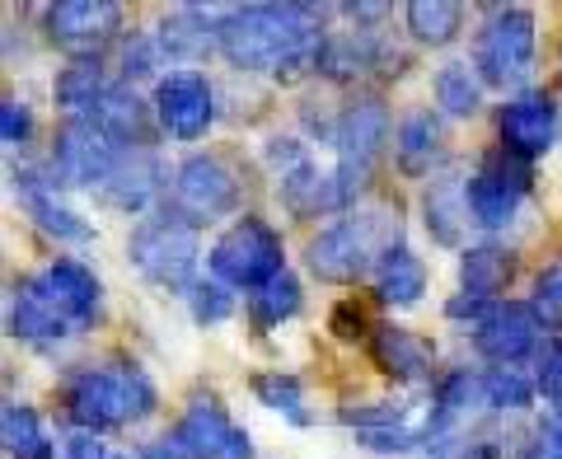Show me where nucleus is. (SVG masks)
<instances>
[{"label":"nucleus","instance_id":"1","mask_svg":"<svg viewBox=\"0 0 562 459\" xmlns=\"http://www.w3.org/2000/svg\"><path fill=\"white\" fill-rule=\"evenodd\" d=\"M221 57L239 70H272L277 80H295L319 70V10L310 5H235L216 29Z\"/></svg>","mask_w":562,"mask_h":459},{"label":"nucleus","instance_id":"2","mask_svg":"<svg viewBox=\"0 0 562 459\" xmlns=\"http://www.w3.org/2000/svg\"><path fill=\"white\" fill-rule=\"evenodd\" d=\"M394 249H398V211L371 206V211H351V216L319 229L305 249V262L319 281L347 287V281L380 268L384 254H394Z\"/></svg>","mask_w":562,"mask_h":459},{"label":"nucleus","instance_id":"3","mask_svg":"<svg viewBox=\"0 0 562 459\" xmlns=\"http://www.w3.org/2000/svg\"><path fill=\"white\" fill-rule=\"evenodd\" d=\"M66 413L80 432H117L155 413V384L136 366H85L66 380Z\"/></svg>","mask_w":562,"mask_h":459},{"label":"nucleus","instance_id":"4","mask_svg":"<svg viewBox=\"0 0 562 459\" xmlns=\"http://www.w3.org/2000/svg\"><path fill=\"white\" fill-rule=\"evenodd\" d=\"M127 258L132 268L155 281V287L165 291H192L198 281H192V272H198V258H202V239H198V225H192L188 216H150L140 221L132 229L127 239Z\"/></svg>","mask_w":562,"mask_h":459},{"label":"nucleus","instance_id":"5","mask_svg":"<svg viewBox=\"0 0 562 459\" xmlns=\"http://www.w3.org/2000/svg\"><path fill=\"white\" fill-rule=\"evenodd\" d=\"M281 235L262 221V216H239L225 235L211 244V277L221 281V287H239V291H262L268 281H277L281 272Z\"/></svg>","mask_w":562,"mask_h":459},{"label":"nucleus","instance_id":"6","mask_svg":"<svg viewBox=\"0 0 562 459\" xmlns=\"http://www.w3.org/2000/svg\"><path fill=\"white\" fill-rule=\"evenodd\" d=\"M473 70L492 90H512L535 70V14L525 5H502L473 38Z\"/></svg>","mask_w":562,"mask_h":459},{"label":"nucleus","instance_id":"7","mask_svg":"<svg viewBox=\"0 0 562 459\" xmlns=\"http://www.w3.org/2000/svg\"><path fill=\"white\" fill-rule=\"evenodd\" d=\"M384 141H390V113H384V103L380 99L347 103L342 117H338V127H333V150H338V165H333V173H338L347 202H357L361 183L371 179Z\"/></svg>","mask_w":562,"mask_h":459},{"label":"nucleus","instance_id":"8","mask_svg":"<svg viewBox=\"0 0 562 459\" xmlns=\"http://www.w3.org/2000/svg\"><path fill=\"white\" fill-rule=\"evenodd\" d=\"M530 198V165L512 150H492L469 173V216L483 229H502L516 221L520 202Z\"/></svg>","mask_w":562,"mask_h":459},{"label":"nucleus","instance_id":"9","mask_svg":"<svg viewBox=\"0 0 562 459\" xmlns=\"http://www.w3.org/2000/svg\"><path fill=\"white\" fill-rule=\"evenodd\" d=\"M117 141L109 132H99L94 122H70L57 132V141H52V179L66 183V188H90L99 192L103 183H109V173L117 169L122 160Z\"/></svg>","mask_w":562,"mask_h":459},{"label":"nucleus","instance_id":"10","mask_svg":"<svg viewBox=\"0 0 562 459\" xmlns=\"http://www.w3.org/2000/svg\"><path fill=\"white\" fill-rule=\"evenodd\" d=\"M169 446L179 459H254V440L235 427L216 399H192L188 413L169 427Z\"/></svg>","mask_w":562,"mask_h":459},{"label":"nucleus","instance_id":"11","mask_svg":"<svg viewBox=\"0 0 562 459\" xmlns=\"http://www.w3.org/2000/svg\"><path fill=\"white\" fill-rule=\"evenodd\" d=\"M43 29L61 52H70L80 61H94L103 43L117 38L122 5H113V0H61V5L43 10Z\"/></svg>","mask_w":562,"mask_h":459},{"label":"nucleus","instance_id":"12","mask_svg":"<svg viewBox=\"0 0 562 459\" xmlns=\"http://www.w3.org/2000/svg\"><path fill=\"white\" fill-rule=\"evenodd\" d=\"M173 202L188 221H216L239 202V179L221 155H192L173 173Z\"/></svg>","mask_w":562,"mask_h":459},{"label":"nucleus","instance_id":"13","mask_svg":"<svg viewBox=\"0 0 562 459\" xmlns=\"http://www.w3.org/2000/svg\"><path fill=\"white\" fill-rule=\"evenodd\" d=\"M211 117H216V94L202 70H169L155 85V122L173 136V141H198L206 136Z\"/></svg>","mask_w":562,"mask_h":459},{"label":"nucleus","instance_id":"14","mask_svg":"<svg viewBox=\"0 0 562 459\" xmlns=\"http://www.w3.org/2000/svg\"><path fill=\"white\" fill-rule=\"evenodd\" d=\"M10 333L20 343H33V347H52L76 333V324L66 320V310L57 305V295H52L47 277H24L14 281L10 291Z\"/></svg>","mask_w":562,"mask_h":459},{"label":"nucleus","instance_id":"15","mask_svg":"<svg viewBox=\"0 0 562 459\" xmlns=\"http://www.w3.org/2000/svg\"><path fill=\"white\" fill-rule=\"evenodd\" d=\"M539 328L543 324L535 320L530 305L506 300V305H492L483 314V324L473 328V347H479L487 361H497V366H516L539 347Z\"/></svg>","mask_w":562,"mask_h":459},{"label":"nucleus","instance_id":"16","mask_svg":"<svg viewBox=\"0 0 562 459\" xmlns=\"http://www.w3.org/2000/svg\"><path fill=\"white\" fill-rule=\"evenodd\" d=\"M14 198H20V206L33 216V225L47 229L52 239H66V244H90L94 239V229L57 198V179H47V173L14 169Z\"/></svg>","mask_w":562,"mask_h":459},{"label":"nucleus","instance_id":"17","mask_svg":"<svg viewBox=\"0 0 562 459\" xmlns=\"http://www.w3.org/2000/svg\"><path fill=\"white\" fill-rule=\"evenodd\" d=\"M558 141V109L549 94H520L502 109V150L535 160V155L553 150Z\"/></svg>","mask_w":562,"mask_h":459},{"label":"nucleus","instance_id":"18","mask_svg":"<svg viewBox=\"0 0 562 459\" xmlns=\"http://www.w3.org/2000/svg\"><path fill=\"white\" fill-rule=\"evenodd\" d=\"M422 211H427V229L436 244L446 249H460L464 244V229H469V179L460 165H446L441 173H431L427 183V198H422Z\"/></svg>","mask_w":562,"mask_h":459},{"label":"nucleus","instance_id":"19","mask_svg":"<svg viewBox=\"0 0 562 459\" xmlns=\"http://www.w3.org/2000/svg\"><path fill=\"white\" fill-rule=\"evenodd\" d=\"M277 192H281V206H286L291 216H301V221H314V216H328V211L351 206L347 192H342V183H338V173L319 169L314 160L295 165L291 173H281Z\"/></svg>","mask_w":562,"mask_h":459},{"label":"nucleus","instance_id":"20","mask_svg":"<svg viewBox=\"0 0 562 459\" xmlns=\"http://www.w3.org/2000/svg\"><path fill=\"white\" fill-rule=\"evenodd\" d=\"M371 357H375V366H380L390 380H398V384H422V380H431L436 351H431L427 338H417V333H408V328L380 324V328L371 333Z\"/></svg>","mask_w":562,"mask_h":459},{"label":"nucleus","instance_id":"21","mask_svg":"<svg viewBox=\"0 0 562 459\" xmlns=\"http://www.w3.org/2000/svg\"><path fill=\"white\" fill-rule=\"evenodd\" d=\"M155 188H160V160L146 146H127L117 169L109 173V183L99 188V198L117 211H146Z\"/></svg>","mask_w":562,"mask_h":459},{"label":"nucleus","instance_id":"22","mask_svg":"<svg viewBox=\"0 0 562 459\" xmlns=\"http://www.w3.org/2000/svg\"><path fill=\"white\" fill-rule=\"evenodd\" d=\"M43 277H47L52 295H57V305L66 310V320L76 324V328H90V324L99 320L103 287H99V277H94L90 268H85L80 258H57Z\"/></svg>","mask_w":562,"mask_h":459},{"label":"nucleus","instance_id":"23","mask_svg":"<svg viewBox=\"0 0 562 459\" xmlns=\"http://www.w3.org/2000/svg\"><path fill=\"white\" fill-rule=\"evenodd\" d=\"M80 122H94V127L109 132L117 146H146V132H150L146 103H140L132 85H122V80H109V90L99 94L90 117H80Z\"/></svg>","mask_w":562,"mask_h":459},{"label":"nucleus","instance_id":"24","mask_svg":"<svg viewBox=\"0 0 562 459\" xmlns=\"http://www.w3.org/2000/svg\"><path fill=\"white\" fill-rule=\"evenodd\" d=\"M384 61H403V57H398V52H390L384 43H375L366 29L324 38V52H319V70H324V76H338V80H357L371 66H384ZM384 70H390V66H384Z\"/></svg>","mask_w":562,"mask_h":459},{"label":"nucleus","instance_id":"25","mask_svg":"<svg viewBox=\"0 0 562 459\" xmlns=\"http://www.w3.org/2000/svg\"><path fill=\"white\" fill-rule=\"evenodd\" d=\"M512 277H516V254L502 249V244H473L460 258V287L473 300H492L497 291L512 287Z\"/></svg>","mask_w":562,"mask_h":459},{"label":"nucleus","instance_id":"26","mask_svg":"<svg viewBox=\"0 0 562 459\" xmlns=\"http://www.w3.org/2000/svg\"><path fill=\"white\" fill-rule=\"evenodd\" d=\"M422 291H427V262H422L413 249H398L384 254V262L375 268V295L384 300V305L394 310H413Z\"/></svg>","mask_w":562,"mask_h":459},{"label":"nucleus","instance_id":"27","mask_svg":"<svg viewBox=\"0 0 562 459\" xmlns=\"http://www.w3.org/2000/svg\"><path fill=\"white\" fill-rule=\"evenodd\" d=\"M436 150H441V122H436L431 113L417 109L394 127V160H398V169L408 173V179L431 173Z\"/></svg>","mask_w":562,"mask_h":459},{"label":"nucleus","instance_id":"28","mask_svg":"<svg viewBox=\"0 0 562 459\" xmlns=\"http://www.w3.org/2000/svg\"><path fill=\"white\" fill-rule=\"evenodd\" d=\"M431 94H436V103H441L446 117H473L479 103H483V80L469 61H446L431 80Z\"/></svg>","mask_w":562,"mask_h":459},{"label":"nucleus","instance_id":"29","mask_svg":"<svg viewBox=\"0 0 562 459\" xmlns=\"http://www.w3.org/2000/svg\"><path fill=\"white\" fill-rule=\"evenodd\" d=\"M0 432H5L10 459H52V436L43 427V417L29 403H5L0 413Z\"/></svg>","mask_w":562,"mask_h":459},{"label":"nucleus","instance_id":"30","mask_svg":"<svg viewBox=\"0 0 562 459\" xmlns=\"http://www.w3.org/2000/svg\"><path fill=\"white\" fill-rule=\"evenodd\" d=\"M403 20H408L413 38L427 43V47H446L460 38L464 29V10L450 5V0H413L408 10H403Z\"/></svg>","mask_w":562,"mask_h":459},{"label":"nucleus","instance_id":"31","mask_svg":"<svg viewBox=\"0 0 562 459\" xmlns=\"http://www.w3.org/2000/svg\"><path fill=\"white\" fill-rule=\"evenodd\" d=\"M301 310V281H295L291 272H281L277 281H268L262 291L249 295V320L258 333H272L291 320V314Z\"/></svg>","mask_w":562,"mask_h":459},{"label":"nucleus","instance_id":"32","mask_svg":"<svg viewBox=\"0 0 562 459\" xmlns=\"http://www.w3.org/2000/svg\"><path fill=\"white\" fill-rule=\"evenodd\" d=\"M254 399L262 403V408H272V413L310 422V413L301 408V403H305V384L295 380L291 370H262V376H254Z\"/></svg>","mask_w":562,"mask_h":459},{"label":"nucleus","instance_id":"33","mask_svg":"<svg viewBox=\"0 0 562 459\" xmlns=\"http://www.w3.org/2000/svg\"><path fill=\"white\" fill-rule=\"evenodd\" d=\"M530 403V380L516 366L483 370V408H525Z\"/></svg>","mask_w":562,"mask_h":459},{"label":"nucleus","instance_id":"34","mask_svg":"<svg viewBox=\"0 0 562 459\" xmlns=\"http://www.w3.org/2000/svg\"><path fill=\"white\" fill-rule=\"evenodd\" d=\"M530 310L543 328H562V258H553L549 268L535 277V291H530Z\"/></svg>","mask_w":562,"mask_h":459},{"label":"nucleus","instance_id":"35","mask_svg":"<svg viewBox=\"0 0 562 459\" xmlns=\"http://www.w3.org/2000/svg\"><path fill=\"white\" fill-rule=\"evenodd\" d=\"M188 305H192V320L198 324H225L235 314V300H231V291L221 287V281H198V287L188 291Z\"/></svg>","mask_w":562,"mask_h":459},{"label":"nucleus","instance_id":"36","mask_svg":"<svg viewBox=\"0 0 562 459\" xmlns=\"http://www.w3.org/2000/svg\"><path fill=\"white\" fill-rule=\"evenodd\" d=\"M535 384H539L543 403L553 408V422H562V343H553V347L539 357V376H535Z\"/></svg>","mask_w":562,"mask_h":459},{"label":"nucleus","instance_id":"37","mask_svg":"<svg viewBox=\"0 0 562 459\" xmlns=\"http://www.w3.org/2000/svg\"><path fill=\"white\" fill-rule=\"evenodd\" d=\"M422 459H497V446L492 440H431V450Z\"/></svg>","mask_w":562,"mask_h":459},{"label":"nucleus","instance_id":"38","mask_svg":"<svg viewBox=\"0 0 562 459\" xmlns=\"http://www.w3.org/2000/svg\"><path fill=\"white\" fill-rule=\"evenodd\" d=\"M0 136H5V146H24L33 136V117L20 99H5L0 103Z\"/></svg>","mask_w":562,"mask_h":459},{"label":"nucleus","instance_id":"39","mask_svg":"<svg viewBox=\"0 0 562 459\" xmlns=\"http://www.w3.org/2000/svg\"><path fill=\"white\" fill-rule=\"evenodd\" d=\"M155 57H160V43H146V38H132L127 43V52H122V85H132V80H140V76H150L155 70Z\"/></svg>","mask_w":562,"mask_h":459},{"label":"nucleus","instance_id":"40","mask_svg":"<svg viewBox=\"0 0 562 459\" xmlns=\"http://www.w3.org/2000/svg\"><path fill=\"white\" fill-rule=\"evenodd\" d=\"M516 459H562V422H543L535 440H525V450Z\"/></svg>","mask_w":562,"mask_h":459},{"label":"nucleus","instance_id":"41","mask_svg":"<svg viewBox=\"0 0 562 459\" xmlns=\"http://www.w3.org/2000/svg\"><path fill=\"white\" fill-rule=\"evenodd\" d=\"M61 459H113V450L103 446V440L94 436V432H76L66 440V450H61Z\"/></svg>","mask_w":562,"mask_h":459},{"label":"nucleus","instance_id":"42","mask_svg":"<svg viewBox=\"0 0 562 459\" xmlns=\"http://www.w3.org/2000/svg\"><path fill=\"white\" fill-rule=\"evenodd\" d=\"M333 333H338L342 343L361 338V333H366V320H361V310H357V305H338V310H333Z\"/></svg>","mask_w":562,"mask_h":459},{"label":"nucleus","instance_id":"43","mask_svg":"<svg viewBox=\"0 0 562 459\" xmlns=\"http://www.w3.org/2000/svg\"><path fill=\"white\" fill-rule=\"evenodd\" d=\"M113 459H132V455H113Z\"/></svg>","mask_w":562,"mask_h":459}]
</instances>
